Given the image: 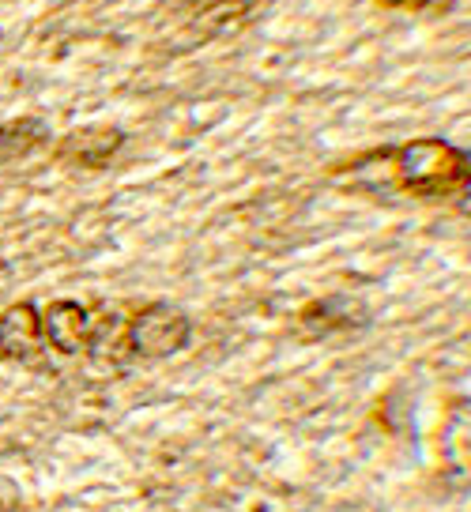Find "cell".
<instances>
[{"label":"cell","instance_id":"cell-1","mask_svg":"<svg viewBox=\"0 0 471 512\" xmlns=\"http://www.w3.org/2000/svg\"><path fill=\"white\" fill-rule=\"evenodd\" d=\"M381 155L396 162V181L411 196L468 200V151H460L449 140H411L404 147H381Z\"/></svg>","mask_w":471,"mask_h":512},{"label":"cell","instance_id":"cell-2","mask_svg":"<svg viewBox=\"0 0 471 512\" xmlns=\"http://www.w3.org/2000/svg\"><path fill=\"white\" fill-rule=\"evenodd\" d=\"M193 339V317L170 302H151L144 309H136L125 320V347L129 358H170L189 347Z\"/></svg>","mask_w":471,"mask_h":512},{"label":"cell","instance_id":"cell-3","mask_svg":"<svg viewBox=\"0 0 471 512\" xmlns=\"http://www.w3.org/2000/svg\"><path fill=\"white\" fill-rule=\"evenodd\" d=\"M294 320H298V332L306 339H325L336 336V332L366 328L370 324V309L358 298H351V294H328V298H317L306 309H298Z\"/></svg>","mask_w":471,"mask_h":512},{"label":"cell","instance_id":"cell-4","mask_svg":"<svg viewBox=\"0 0 471 512\" xmlns=\"http://www.w3.org/2000/svg\"><path fill=\"white\" fill-rule=\"evenodd\" d=\"M42 313L34 302H16L0 313V354L23 362V366H38L42 362Z\"/></svg>","mask_w":471,"mask_h":512},{"label":"cell","instance_id":"cell-5","mask_svg":"<svg viewBox=\"0 0 471 512\" xmlns=\"http://www.w3.org/2000/svg\"><path fill=\"white\" fill-rule=\"evenodd\" d=\"M125 128L117 125H91V128H76L68 132L65 140L57 144V159L72 162V166H83V170H102L106 162L117 159V151L125 147Z\"/></svg>","mask_w":471,"mask_h":512},{"label":"cell","instance_id":"cell-6","mask_svg":"<svg viewBox=\"0 0 471 512\" xmlns=\"http://www.w3.org/2000/svg\"><path fill=\"white\" fill-rule=\"evenodd\" d=\"M91 313L72 298H57L46 305L42 313V339L46 347H53L57 354H80L87 351V339H91Z\"/></svg>","mask_w":471,"mask_h":512},{"label":"cell","instance_id":"cell-7","mask_svg":"<svg viewBox=\"0 0 471 512\" xmlns=\"http://www.w3.org/2000/svg\"><path fill=\"white\" fill-rule=\"evenodd\" d=\"M253 19V0H212L204 12L193 16L189 27V42H215V38H227V34L242 31L245 23Z\"/></svg>","mask_w":471,"mask_h":512},{"label":"cell","instance_id":"cell-8","mask_svg":"<svg viewBox=\"0 0 471 512\" xmlns=\"http://www.w3.org/2000/svg\"><path fill=\"white\" fill-rule=\"evenodd\" d=\"M49 144V125L42 117H16L8 125H0V162L23 159L38 147Z\"/></svg>","mask_w":471,"mask_h":512},{"label":"cell","instance_id":"cell-9","mask_svg":"<svg viewBox=\"0 0 471 512\" xmlns=\"http://www.w3.org/2000/svg\"><path fill=\"white\" fill-rule=\"evenodd\" d=\"M381 8H411V12H430V8H449V0H377Z\"/></svg>","mask_w":471,"mask_h":512},{"label":"cell","instance_id":"cell-10","mask_svg":"<svg viewBox=\"0 0 471 512\" xmlns=\"http://www.w3.org/2000/svg\"><path fill=\"white\" fill-rule=\"evenodd\" d=\"M0 362H4V354H0Z\"/></svg>","mask_w":471,"mask_h":512}]
</instances>
